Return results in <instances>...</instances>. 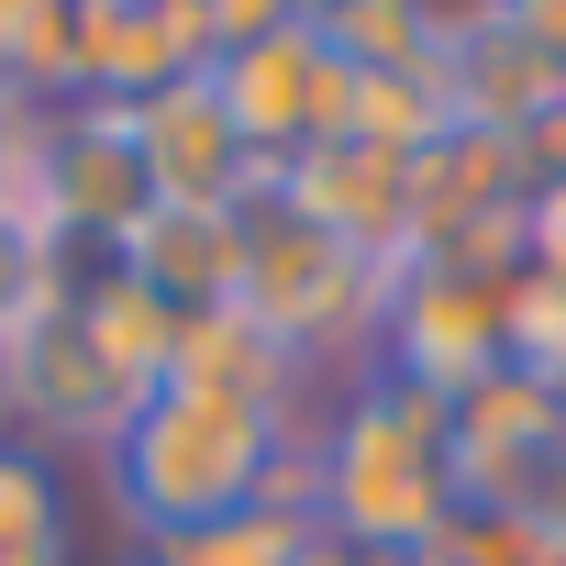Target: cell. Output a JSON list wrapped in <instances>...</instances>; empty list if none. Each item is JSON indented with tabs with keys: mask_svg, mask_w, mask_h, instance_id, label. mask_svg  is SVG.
Masks as SVG:
<instances>
[{
	"mask_svg": "<svg viewBox=\"0 0 566 566\" xmlns=\"http://www.w3.org/2000/svg\"><path fill=\"white\" fill-rule=\"evenodd\" d=\"M101 455H112V489H123V511H134L145 544L200 533V522H233V511H255V500H277V489L312 478V455H290V411L222 400V389H189V378L145 389L101 433Z\"/></svg>",
	"mask_w": 566,
	"mask_h": 566,
	"instance_id": "cell-1",
	"label": "cell"
},
{
	"mask_svg": "<svg viewBox=\"0 0 566 566\" xmlns=\"http://www.w3.org/2000/svg\"><path fill=\"white\" fill-rule=\"evenodd\" d=\"M312 511L345 555L389 566V555H422L444 522H455V455H444V400L411 389V378H367L312 467Z\"/></svg>",
	"mask_w": 566,
	"mask_h": 566,
	"instance_id": "cell-2",
	"label": "cell"
},
{
	"mask_svg": "<svg viewBox=\"0 0 566 566\" xmlns=\"http://www.w3.org/2000/svg\"><path fill=\"white\" fill-rule=\"evenodd\" d=\"M378 301H389V266H378V255H356L345 233H323L312 211H290L277 189L244 200V233H233V312H244L255 334H277L290 356L356 345Z\"/></svg>",
	"mask_w": 566,
	"mask_h": 566,
	"instance_id": "cell-3",
	"label": "cell"
},
{
	"mask_svg": "<svg viewBox=\"0 0 566 566\" xmlns=\"http://www.w3.org/2000/svg\"><path fill=\"white\" fill-rule=\"evenodd\" d=\"M511 266H467V255H411L389 277V378L433 389V400H467L478 378L511 367Z\"/></svg>",
	"mask_w": 566,
	"mask_h": 566,
	"instance_id": "cell-4",
	"label": "cell"
},
{
	"mask_svg": "<svg viewBox=\"0 0 566 566\" xmlns=\"http://www.w3.org/2000/svg\"><path fill=\"white\" fill-rule=\"evenodd\" d=\"M211 101L233 112V134H244L255 167L277 178L290 156H312V145L345 134V112H356V67H345L312 23H277V34L211 56Z\"/></svg>",
	"mask_w": 566,
	"mask_h": 566,
	"instance_id": "cell-5",
	"label": "cell"
},
{
	"mask_svg": "<svg viewBox=\"0 0 566 566\" xmlns=\"http://www.w3.org/2000/svg\"><path fill=\"white\" fill-rule=\"evenodd\" d=\"M134 156H145L156 211H244V200L277 189L255 167V145L233 134V112L211 101V67L178 78V90H156V101H134Z\"/></svg>",
	"mask_w": 566,
	"mask_h": 566,
	"instance_id": "cell-6",
	"label": "cell"
},
{
	"mask_svg": "<svg viewBox=\"0 0 566 566\" xmlns=\"http://www.w3.org/2000/svg\"><path fill=\"white\" fill-rule=\"evenodd\" d=\"M145 566H345V544L323 533L312 478H301V489H277V500H255L233 522H200V533L145 544Z\"/></svg>",
	"mask_w": 566,
	"mask_h": 566,
	"instance_id": "cell-7",
	"label": "cell"
},
{
	"mask_svg": "<svg viewBox=\"0 0 566 566\" xmlns=\"http://www.w3.org/2000/svg\"><path fill=\"white\" fill-rule=\"evenodd\" d=\"M301 23H312L356 78H433V56H444L433 0H301Z\"/></svg>",
	"mask_w": 566,
	"mask_h": 566,
	"instance_id": "cell-8",
	"label": "cell"
},
{
	"mask_svg": "<svg viewBox=\"0 0 566 566\" xmlns=\"http://www.w3.org/2000/svg\"><path fill=\"white\" fill-rule=\"evenodd\" d=\"M0 555H67V489L23 444H0Z\"/></svg>",
	"mask_w": 566,
	"mask_h": 566,
	"instance_id": "cell-9",
	"label": "cell"
},
{
	"mask_svg": "<svg viewBox=\"0 0 566 566\" xmlns=\"http://www.w3.org/2000/svg\"><path fill=\"white\" fill-rule=\"evenodd\" d=\"M0 78H67V0H0Z\"/></svg>",
	"mask_w": 566,
	"mask_h": 566,
	"instance_id": "cell-10",
	"label": "cell"
},
{
	"mask_svg": "<svg viewBox=\"0 0 566 566\" xmlns=\"http://www.w3.org/2000/svg\"><path fill=\"white\" fill-rule=\"evenodd\" d=\"M200 23H211V56H222V45H255L277 23H301V0H200Z\"/></svg>",
	"mask_w": 566,
	"mask_h": 566,
	"instance_id": "cell-11",
	"label": "cell"
}]
</instances>
